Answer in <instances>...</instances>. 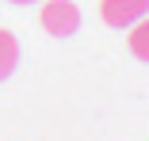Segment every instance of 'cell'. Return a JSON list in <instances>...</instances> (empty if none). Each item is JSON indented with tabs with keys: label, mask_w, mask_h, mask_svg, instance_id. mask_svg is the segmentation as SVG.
Returning a JSON list of instances; mask_svg holds the SVG:
<instances>
[{
	"label": "cell",
	"mask_w": 149,
	"mask_h": 141,
	"mask_svg": "<svg viewBox=\"0 0 149 141\" xmlns=\"http://www.w3.org/2000/svg\"><path fill=\"white\" fill-rule=\"evenodd\" d=\"M141 15H149V0H100V19L107 27H134Z\"/></svg>",
	"instance_id": "obj_2"
},
{
	"label": "cell",
	"mask_w": 149,
	"mask_h": 141,
	"mask_svg": "<svg viewBox=\"0 0 149 141\" xmlns=\"http://www.w3.org/2000/svg\"><path fill=\"white\" fill-rule=\"evenodd\" d=\"M19 65V42L12 31H0V80H8Z\"/></svg>",
	"instance_id": "obj_3"
},
{
	"label": "cell",
	"mask_w": 149,
	"mask_h": 141,
	"mask_svg": "<svg viewBox=\"0 0 149 141\" xmlns=\"http://www.w3.org/2000/svg\"><path fill=\"white\" fill-rule=\"evenodd\" d=\"M12 4H31V0H12Z\"/></svg>",
	"instance_id": "obj_5"
},
{
	"label": "cell",
	"mask_w": 149,
	"mask_h": 141,
	"mask_svg": "<svg viewBox=\"0 0 149 141\" xmlns=\"http://www.w3.org/2000/svg\"><path fill=\"white\" fill-rule=\"evenodd\" d=\"M38 23H42V31L54 35V38H69L80 31V12L73 0H46L42 12H38Z\"/></svg>",
	"instance_id": "obj_1"
},
{
	"label": "cell",
	"mask_w": 149,
	"mask_h": 141,
	"mask_svg": "<svg viewBox=\"0 0 149 141\" xmlns=\"http://www.w3.org/2000/svg\"><path fill=\"white\" fill-rule=\"evenodd\" d=\"M126 46H130V53H134L138 61H149V15H141V19L130 27Z\"/></svg>",
	"instance_id": "obj_4"
}]
</instances>
